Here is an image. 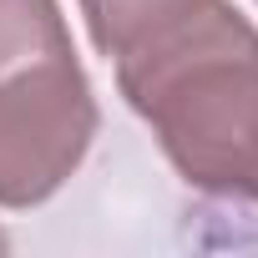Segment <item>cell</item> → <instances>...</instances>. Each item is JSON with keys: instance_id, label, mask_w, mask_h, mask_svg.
I'll use <instances>...</instances> for the list:
<instances>
[{"instance_id": "cell-1", "label": "cell", "mask_w": 258, "mask_h": 258, "mask_svg": "<svg viewBox=\"0 0 258 258\" xmlns=\"http://www.w3.org/2000/svg\"><path fill=\"white\" fill-rule=\"evenodd\" d=\"M116 86L187 187L258 203V31L238 6L203 0L116 56Z\"/></svg>"}, {"instance_id": "cell-2", "label": "cell", "mask_w": 258, "mask_h": 258, "mask_svg": "<svg viewBox=\"0 0 258 258\" xmlns=\"http://www.w3.org/2000/svg\"><path fill=\"white\" fill-rule=\"evenodd\" d=\"M96 96L56 0H0V208L66 187L96 137Z\"/></svg>"}, {"instance_id": "cell-3", "label": "cell", "mask_w": 258, "mask_h": 258, "mask_svg": "<svg viewBox=\"0 0 258 258\" xmlns=\"http://www.w3.org/2000/svg\"><path fill=\"white\" fill-rule=\"evenodd\" d=\"M198 6L203 0H81V16H86V31H91L96 51L106 61H116L132 46H142L147 36L182 21L187 11H198Z\"/></svg>"}, {"instance_id": "cell-4", "label": "cell", "mask_w": 258, "mask_h": 258, "mask_svg": "<svg viewBox=\"0 0 258 258\" xmlns=\"http://www.w3.org/2000/svg\"><path fill=\"white\" fill-rule=\"evenodd\" d=\"M0 248H6V233H0Z\"/></svg>"}]
</instances>
